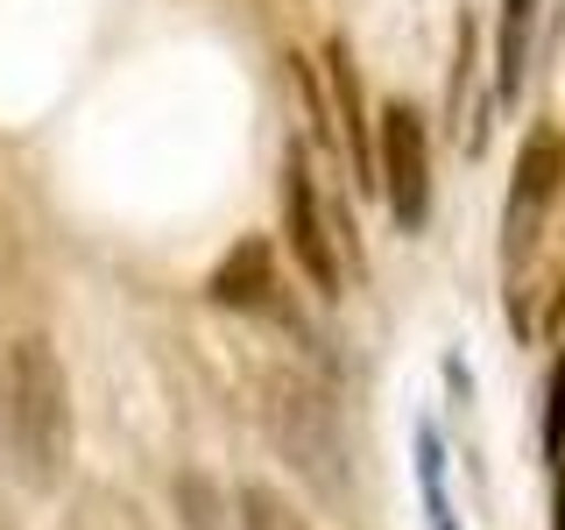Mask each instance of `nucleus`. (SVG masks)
Instances as JSON below:
<instances>
[{
    "label": "nucleus",
    "instance_id": "obj_1",
    "mask_svg": "<svg viewBox=\"0 0 565 530\" xmlns=\"http://www.w3.org/2000/svg\"><path fill=\"white\" fill-rule=\"evenodd\" d=\"M0 453L29 488H50L71 459V382L50 340L0 353Z\"/></svg>",
    "mask_w": 565,
    "mask_h": 530
},
{
    "label": "nucleus",
    "instance_id": "obj_2",
    "mask_svg": "<svg viewBox=\"0 0 565 530\" xmlns=\"http://www.w3.org/2000/svg\"><path fill=\"white\" fill-rule=\"evenodd\" d=\"M262 432H269L276 459L297 481H311L318 495L347 488V424H340V403L311 375H297V368L262 375Z\"/></svg>",
    "mask_w": 565,
    "mask_h": 530
},
{
    "label": "nucleus",
    "instance_id": "obj_3",
    "mask_svg": "<svg viewBox=\"0 0 565 530\" xmlns=\"http://www.w3.org/2000/svg\"><path fill=\"white\" fill-rule=\"evenodd\" d=\"M565 191V135L558 128H530L523 156H516V177H509V212H502V262L509 276H523L530 247H537L544 220H552Z\"/></svg>",
    "mask_w": 565,
    "mask_h": 530
},
{
    "label": "nucleus",
    "instance_id": "obj_4",
    "mask_svg": "<svg viewBox=\"0 0 565 530\" xmlns=\"http://www.w3.org/2000/svg\"><path fill=\"white\" fill-rule=\"evenodd\" d=\"M375 170H382L388 220H396L403 234H417V226L431 220V128H424L417 106H388V114H382Z\"/></svg>",
    "mask_w": 565,
    "mask_h": 530
},
{
    "label": "nucleus",
    "instance_id": "obj_5",
    "mask_svg": "<svg viewBox=\"0 0 565 530\" xmlns=\"http://www.w3.org/2000/svg\"><path fill=\"white\" fill-rule=\"evenodd\" d=\"M282 234H290V255L305 262V276L318 283V297H340V234H332L326 191H318L305 149L282 156Z\"/></svg>",
    "mask_w": 565,
    "mask_h": 530
},
{
    "label": "nucleus",
    "instance_id": "obj_6",
    "mask_svg": "<svg viewBox=\"0 0 565 530\" xmlns=\"http://www.w3.org/2000/svg\"><path fill=\"white\" fill-rule=\"evenodd\" d=\"M212 305H226V311H269V318H290V305H282V290H276V255H269V241L262 234H247L226 247V262L212 269Z\"/></svg>",
    "mask_w": 565,
    "mask_h": 530
},
{
    "label": "nucleus",
    "instance_id": "obj_7",
    "mask_svg": "<svg viewBox=\"0 0 565 530\" xmlns=\"http://www.w3.org/2000/svg\"><path fill=\"white\" fill-rule=\"evenodd\" d=\"M326 78H332V99H340V135H347L353 184H361V191H382V170H375V120H367L361 71H353V50H347V43L326 50Z\"/></svg>",
    "mask_w": 565,
    "mask_h": 530
},
{
    "label": "nucleus",
    "instance_id": "obj_8",
    "mask_svg": "<svg viewBox=\"0 0 565 530\" xmlns=\"http://www.w3.org/2000/svg\"><path fill=\"white\" fill-rule=\"evenodd\" d=\"M530 43H537V0H502V22H494V99L502 106L523 99Z\"/></svg>",
    "mask_w": 565,
    "mask_h": 530
},
{
    "label": "nucleus",
    "instance_id": "obj_9",
    "mask_svg": "<svg viewBox=\"0 0 565 530\" xmlns=\"http://www.w3.org/2000/svg\"><path fill=\"white\" fill-rule=\"evenodd\" d=\"M234 509H241V517H234L241 530H311V523H305V509H297L282 488H269V481H241Z\"/></svg>",
    "mask_w": 565,
    "mask_h": 530
},
{
    "label": "nucleus",
    "instance_id": "obj_10",
    "mask_svg": "<svg viewBox=\"0 0 565 530\" xmlns=\"http://www.w3.org/2000/svg\"><path fill=\"white\" fill-rule=\"evenodd\" d=\"M177 509H184V530H226L220 488H212L205 474H177Z\"/></svg>",
    "mask_w": 565,
    "mask_h": 530
},
{
    "label": "nucleus",
    "instance_id": "obj_11",
    "mask_svg": "<svg viewBox=\"0 0 565 530\" xmlns=\"http://www.w3.org/2000/svg\"><path fill=\"white\" fill-rule=\"evenodd\" d=\"M544 459H565V361L552 368V403H544Z\"/></svg>",
    "mask_w": 565,
    "mask_h": 530
},
{
    "label": "nucleus",
    "instance_id": "obj_12",
    "mask_svg": "<svg viewBox=\"0 0 565 530\" xmlns=\"http://www.w3.org/2000/svg\"><path fill=\"white\" fill-rule=\"evenodd\" d=\"M552 326H565V283H558V305H552Z\"/></svg>",
    "mask_w": 565,
    "mask_h": 530
},
{
    "label": "nucleus",
    "instance_id": "obj_13",
    "mask_svg": "<svg viewBox=\"0 0 565 530\" xmlns=\"http://www.w3.org/2000/svg\"><path fill=\"white\" fill-rule=\"evenodd\" d=\"M558 530H565V474H558Z\"/></svg>",
    "mask_w": 565,
    "mask_h": 530
}]
</instances>
